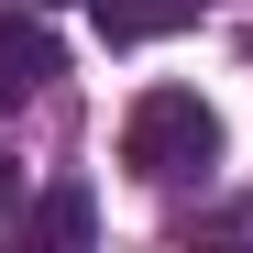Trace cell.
Here are the masks:
<instances>
[{"mask_svg": "<svg viewBox=\"0 0 253 253\" xmlns=\"http://www.w3.org/2000/svg\"><path fill=\"white\" fill-rule=\"evenodd\" d=\"M22 242H88V198H77V187L33 198V209H22Z\"/></svg>", "mask_w": 253, "mask_h": 253, "instance_id": "4", "label": "cell"}, {"mask_svg": "<svg viewBox=\"0 0 253 253\" xmlns=\"http://www.w3.org/2000/svg\"><path fill=\"white\" fill-rule=\"evenodd\" d=\"M55 77H66V55H55V33L33 22V0H22V11H0V110L44 99Z\"/></svg>", "mask_w": 253, "mask_h": 253, "instance_id": "2", "label": "cell"}, {"mask_svg": "<svg viewBox=\"0 0 253 253\" xmlns=\"http://www.w3.org/2000/svg\"><path fill=\"white\" fill-rule=\"evenodd\" d=\"M121 165L154 187H187L220 165V110H209L198 88H143L132 110H121Z\"/></svg>", "mask_w": 253, "mask_h": 253, "instance_id": "1", "label": "cell"}, {"mask_svg": "<svg viewBox=\"0 0 253 253\" xmlns=\"http://www.w3.org/2000/svg\"><path fill=\"white\" fill-rule=\"evenodd\" d=\"M176 22H198V0H99L110 44H143V33H176Z\"/></svg>", "mask_w": 253, "mask_h": 253, "instance_id": "3", "label": "cell"}, {"mask_svg": "<svg viewBox=\"0 0 253 253\" xmlns=\"http://www.w3.org/2000/svg\"><path fill=\"white\" fill-rule=\"evenodd\" d=\"M33 11H55V0H33Z\"/></svg>", "mask_w": 253, "mask_h": 253, "instance_id": "6", "label": "cell"}, {"mask_svg": "<svg viewBox=\"0 0 253 253\" xmlns=\"http://www.w3.org/2000/svg\"><path fill=\"white\" fill-rule=\"evenodd\" d=\"M11 187H22V165H11V154H0V220H11Z\"/></svg>", "mask_w": 253, "mask_h": 253, "instance_id": "5", "label": "cell"}]
</instances>
